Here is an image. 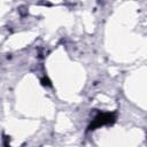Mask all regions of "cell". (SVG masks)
<instances>
[{
    "label": "cell",
    "instance_id": "1",
    "mask_svg": "<svg viewBox=\"0 0 147 147\" xmlns=\"http://www.w3.org/2000/svg\"><path fill=\"white\" fill-rule=\"evenodd\" d=\"M115 121H116V114L115 113H100L94 117V119L87 126V131H93L100 126L113 124Z\"/></svg>",
    "mask_w": 147,
    "mask_h": 147
},
{
    "label": "cell",
    "instance_id": "2",
    "mask_svg": "<svg viewBox=\"0 0 147 147\" xmlns=\"http://www.w3.org/2000/svg\"><path fill=\"white\" fill-rule=\"evenodd\" d=\"M41 83H42V85H51V82H49V79L48 78H46V77H44L42 79H41Z\"/></svg>",
    "mask_w": 147,
    "mask_h": 147
}]
</instances>
